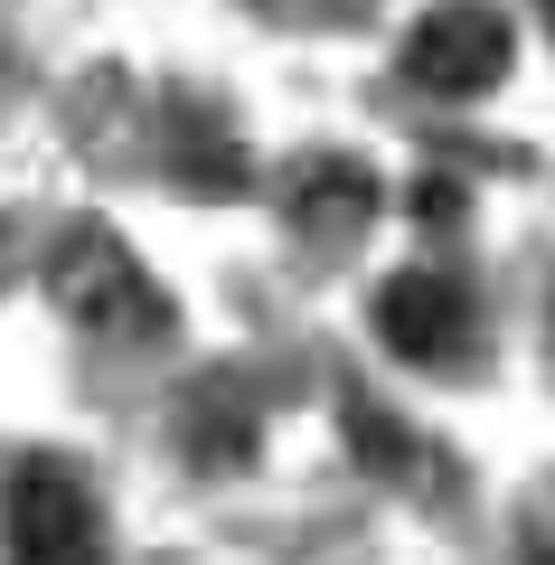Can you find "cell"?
<instances>
[{
    "label": "cell",
    "mask_w": 555,
    "mask_h": 565,
    "mask_svg": "<svg viewBox=\"0 0 555 565\" xmlns=\"http://www.w3.org/2000/svg\"><path fill=\"white\" fill-rule=\"evenodd\" d=\"M377 340L415 367H461L480 340V311L452 274H386L377 292Z\"/></svg>",
    "instance_id": "cell-4"
},
{
    "label": "cell",
    "mask_w": 555,
    "mask_h": 565,
    "mask_svg": "<svg viewBox=\"0 0 555 565\" xmlns=\"http://www.w3.org/2000/svg\"><path fill=\"white\" fill-rule=\"evenodd\" d=\"M339 415H349V434H357V462H377V471H415V434H405L396 415H377L367 396H339Z\"/></svg>",
    "instance_id": "cell-6"
},
{
    "label": "cell",
    "mask_w": 555,
    "mask_h": 565,
    "mask_svg": "<svg viewBox=\"0 0 555 565\" xmlns=\"http://www.w3.org/2000/svg\"><path fill=\"white\" fill-rule=\"evenodd\" d=\"M179 434H189V444H207V452H217V462H236V452H245V434H255V424H245L236 405H226V386H207V396L189 405V415H179Z\"/></svg>",
    "instance_id": "cell-7"
},
{
    "label": "cell",
    "mask_w": 555,
    "mask_h": 565,
    "mask_svg": "<svg viewBox=\"0 0 555 565\" xmlns=\"http://www.w3.org/2000/svg\"><path fill=\"white\" fill-rule=\"evenodd\" d=\"M367 207H377V180H367L357 161H320L311 180H301V217H311V236H357Z\"/></svg>",
    "instance_id": "cell-5"
},
{
    "label": "cell",
    "mask_w": 555,
    "mask_h": 565,
    "mask_svg": "<svg viewBox=\"0 0 555 565\" xmlns=\"http://www.w3.org/2000/svg\"><path fill=\"white\" fill-rule=\"evenodd\" d=\"M0 537H10V565H104V509L85 471L57 452L20 462L10 500H0Z\"/></svg>",
    "instance_id": "cell-2"
},
{
    "label": "cell",
    "mask_w": 555,
    "mask_h": 565,
    "mask_svg": "<svg viewBox=\"0 0 555 565\" xmlns=\"http://www.w3.org/2000/svg\"><path fill=\"white\" fill-rule=\"evenodd\" d=\"M546 20H555V0H546Z\"/></svg>",
    "instance_id": "cell-8"
},
{
    "label": "cell",
    "mask_w": 555,
    "mask_h": 565,
    "mask_svg": "<svg viewBox=\"0 0 555 565\" xmlns=\"http://www.w3.org/2000/svg\"><path fill=\"white\" fill-rule=\"evenodd\" d=\"M405 76L434 85V95H490L509 76V20L490 0H442L405 29Z\"/></svg>",
    "instance_id": "cell-3"
},
{
    "label": "cell",
    "mask_w": 555,
    "mask_h": 565,
    "mask_svg": "<svg viewBox=\"0 0 555 565\" xmlns=\"http://www.w3.org/2000/svg\"><path fill=\"white\" fill-rule=\"evenodd\" d=\"M47 282H57L66 321H85L95 340H160L170 330V292L141 274V255L114 226H76L57 245V264H47Z\"/></svg>",
    "instance_id": "cell-1"
}]
</instances>
